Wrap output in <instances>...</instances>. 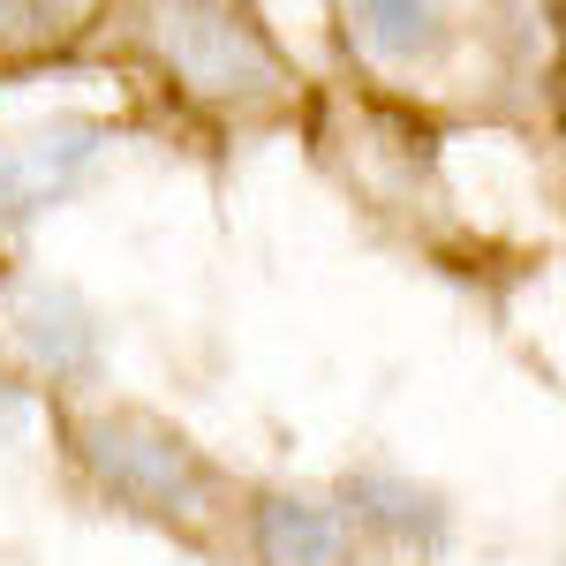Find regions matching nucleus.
Returning a JSON list of instances; mask_svg holds the SVG:
<instances>
[{
    "label": "nucleus",
    "mask_w": 566,
    "mask_h": 566,
    "mask_svg": "<svg viewBox=\"0 0 566 566\" xmlns=\"http://www.w3.org/2000/svg\"><path fill=\"white\" fill-rule=\"evenodd\" d=\"M84 453H91V469L114 483L129 506H144V514H197L205 491H212V469L197 461V446L175 438L167 423H151V416H106V423H91Z\"/></svg>",
    "instance_id": "nucleus-1"
},
{
    "label": "nucleus",
    "mask_w": 566,
    "mask_h": 566,
    "mask_svg": "<svg viewBox=\"0 0 566 566\" xmlns=\"http://www.w3.org/2000/svg\"><path fill=\"white\" fill-rule=\"evenodd\" d=\"M159 45L175 53V69L212 98L272 84V53H264L219 0H159Z\"/></svg>",
    "instance_id": "nucleus-2"
},
{
    "label": "nucleus",
    "mask_w": 566,
    "mask_h": 566,
    "mask_svg": "<svg viewBox=\"0 0 566 566\" xmlns=\"http://www.w3.org/2000/svg\"><path fill=\"white\" fill-rule=\"evenodd\" d=\"M98 151H106L98 122H45V129L0 144V227H31L39 212H53L98 167Z\"/></svg>",
    "instance_id": "nucleus-3"
},
{
    "label": "nucleus",
    "mask_w": 566,
    "mask_h": 566,
    "mask_svg": "<svg viewBox=\"0 0 566 566\" xmlns=\"http://www.w3.org/2000/svg\"><path fill=\"white\" fill-rule=\"evenodd\" d=\"M8 333L53 378H84L98 363V310L69 280H15L8 287Z\"/></svg>",
    "instance_id": "nucleus-4"
},
{
    "label": "nucleus",
    "mask_w": 566,
    "mask_h": 566,
    "mask_svg": "<svg viewBox=\"0 0 566 566\" xmlns=\"http://www.w3.org/2000/svg\"><path fill=\"white\" fill-rule=\"evenodd\" d=\"M258 544H264V566H340L348 559L340 514L317 506V499H295V491H272V499H264Z\"/></svg>",
    "instance_id": "nucleus-5"
},
{
    "label": "nucleus",
    "mask_w": 566,
    "mask_h": 566,
    "mask_svg": "<svg viewBox=\"0 0 566 566\" xmlns=\"http://www.w3.org/2000/svg\"><path fill=\"white\" fill-rule=\"evenodd\" d=\"M355 23H363V39L378 45L386 61H431L446 45L438 0H355Z\"/></svg>",
    "instance_id": "nucleus-6"
},
{
    "label": "nucleus",
    "mask_w": 566,
    "mask_h": 566,
    "mask_svg": "<svg viewBox=\"0 0 566 566\" xmlns=\"http://www.w3.org/2000/svg\"><path fill=\"white\" fill-rule=\"evenodd\" d=\"M348 506L363 522L392 528V536H438L446 528V506H438L431 491L400 483V476H348Z\"/></svg>",
    "instance_id": "nucleus-7"
},
{
    "label": "nucleus",
    "mask_w": 566,
    "mask_h": 566,
    "mask_svg": "<svg viewBox=\"0 0 566 566\" xmlns=\"http://www.w3.org/2000/svg\"><path fill=\"white\" fill-rule=\"evenodd\" d=\"M45 23H53L45 0H0V39H39Z\"/></svg>",
    "instance_id": "nucleus-8"
},
{
    "label": "nucleus",
    "mask_w": 566,
    "mask_h": 566,
    "mask_svg": "<svg viewBox=\"0 0 566 566\" xmlns=\"http://www.w3.org/2000/svg\"><path fill=\"white\" fill-rule=\"evenodd\" d=\"M15 416H23V400H15V392L0 386V431H8V423H15Z\"/></svg>",
    "instance_id": "nucleus-9"
}]
</instances>
